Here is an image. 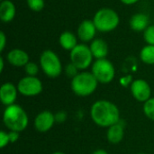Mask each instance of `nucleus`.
I'll list each match as a JSON object with an SVG mask.
<instances>
[{
	"label": "nucleus",
	"mask_w": 154,
	"mask_h": 154,
	"mask_svg": "<svg viewBox=\"0 0 154 154\" xmlns=\"http://www.w3.org/2000/svg\"><path fill=\"white\" fill-rule=\"evenodd\" d=\"M3 122L5 127L14 132H23L28 125V116L26 112L18 105L6 106L3 114Z\"/></svg>",
	"instance_id": "f03ea898"
},
{
	"label": "nucleus",
	"mask_w": 154,
	"mask_h": 154,
	"mask_svg": "<svg viewBox=\"0 0 154 154\" xmlns=\"http://www.w3.org/2000/svg\"><path fill=\"white\" fill-rule=\"evenodd\" d=\"M98 81L92 72L82 71L71 79V89L79 97H88L95 92Z\"/></svg>",
	"instance_id": "7ed1b4c3"
},
{
	"label": "nucleus",
	"mask_w": 154,
	"mask_h": 154,
	"mask_svg": "<svg viewBox=\"0 0 154 154\" xmlns=\"http://www.w3.org/2000/svg\"><path fill=\"white\" fill-rule=\"evenodd\" d=\"M66 117H67V116H66V114H65L64 112H59V113H57V114L55 115V120H56V122H58V123H62V122H64V121L66 120Z\"/></svg>",
	"instance_id": "bb28decb"
},
{
	"label": "nucleus",
	"mask_w": 154,
	"mask_h": 154,
	"mask_svg": "<svg viewBox=\"0 0 154 154\" xmlns=\"http://www.w3.org/2000/svg\"><path fill=\"white\" fill-rule=\"evenodd\" d=\"M131 80H132V77H131V76L123 78V79H121V84H122L123 86H125V87H127L130 83H132Z\"/></svg>",
	"instance_id": "c85d7f7f"
},
{
	"label": "nucleus",
	"mask_w": 154,
	"mask_h": 154,
	"mask_svg": "<svg viewBox=\"0 0 154 154\" xmlns=\"http://www.w3.org/2000/svg\"><path fill=\"white\" fill-rule=\"evenodd\" d=\"M92 154H108V153H107V152H106V151L100 149V150H97V151H95V152H94Z\"/></svg>",
	"instance_id": "7c9ffc66"
},
{
	"label": "nucleus",
	"mask_w": 154,
	"mask_h": 154,
	"mask_svg": "<svg viewBox=\"0 0 154 154\" xmlns=\"http://www.w3.org/2000/svg\"><path fill=\"white\" fill-rule=\"evenodd\" d=\"M93 22L97 31L109 32L118 26L120 19L115 10L111 8H101L95 14Z\"/></svg>",
	"instance_id": "20e7f679"
},
{
	"label": "nucleus",
	"mask_w": 154,
	"mask_h": 154,
	"mask_svg": "<svg viewBox=\"0 0 154 154\" xmlns=\"http://www.w3.org/2000/svg\"><path fill=\"white\" fill-rule=\"evenodd\" d=\"M40 66L44 74L51 79L58 78L62 72V65L59 56L51 50H46L40 56Z\"/></svg>",
	"instance_id": "39448f33"
},
{
	"label": "nucleus",
	"mask_w": 154,
	"mask_h": 154,
	"mask_svg": "<svg viewBox=\"0 0 154 154\" xmlns=\"http://www.w3.org/2000/svg\"><path fill=\"white\" fill-rule=\"evenodd\" d=\"M143 112L149 119L154 121V97H151L149 100L144 102Z\"/></svg>",
	"instance_id": "aec40b11"
},
{
	"label": "nucleus",
	"mask_w": 154,
	"mask_h": 154,
	"mask_svg": "<svg viewBox=\"0 0 154 154\" xmlns=\"http://www.w3.org/2000/svg\"><path fill=\"white\" fill-rule=\"evenodd\" d=\"M90 116L97 125L104 128H108L120 121L118 107L108 100L95 102L90 109Z\"/></svg>",
	"instance_id": "f257e3e1"
},
{
	"label": "nucleus",
	"mask_w": 154,
	"mask_h": 154,
	"mask_svg": "<svg viewBox=\"0 0 154 154\" xmlns=\"http://www.w3.org/2000/svg\"><path fill=\"white\" fill-rule=\"evenodd\" d=\"M131 92L133 97L139 102H146L151 98L152 89L144 79H135L131 83Z\"/></svg>",
	"instance_id": "1a4fd4ad"
},
{
	"label": "nucleus",
	"mask_w": 154,
	"mask_h": 154,
	"mask_svg": "<svg viewBox=\"0 0 154 154\" xmlns=\"http://www.w3.org/2000/svg\"><path fill=\"white\" fill-rule=\"evenodd\" d=\"M16 8L11 0H2L0 4V19L4 23L13 21L15 16Z\"/></svg>",
	"instance_id": "2eb2a0df"
},
{
	"label": "nucleus",
	"mask_w": 154,
	"mask_h": 154,
	"mask_svg": "<svg viewBox=\"0 0 154 154\" xmlns=\"http://www.w3.org/2000/svg\"><path fill=\"white\" fill-rule=\"evenodd\" d=\"M70 62H72L79 70L88 68L93 61V54L89 46L79 43L69 53Z\"/></svg>",
	"instance_id": "0eeeda50"
},
{
	"label": "nucleus",
	"mask_w": 154,
	"mask_h": 154,
	"mask_svg": "<svg viewBox=\"0 0 154 154\" xmlns=\"http://www.w3.org/2000/svg\"><path fill=\"white\" fill-rule=\"evenodd\" d=\"M52 154H65V153H63V152H53Z\"/></svg>",
	"instance_id": "473e14b6"
},
{
	"label": "nucleus",
	"mask_w": 154,
	"mask_h": 154,
	"mask_svg": "<svg viewBox=\"0 0 154 154\" xmlns=\"http://www.w3.org/2000/svg\"><path fill=\"white\" fill-rule=\"evenodd\" d=\"M149 16L143 13L134 14L130 19V26L135 32H144L149 26Z\"/></svg>",
	"instance_id": "dca6fc26"
},
{
	"label": "nucleus",
	"mask_w": 154,
	"mask_h": 154,
	"mask_svg": "<svg viewBox=\"0 0 154 154\" xmlns=\"http://www.w3.org/2000/svg\"><path fill=\"white\" fill-rule=\"evenodd\" d=\"M140 59L141 60L147 64V65H153L154 64V45L147 44L144 46L140 52Z\"/></svg>",
	"instance_id": "6ab92c4d"
},
{
	"label": "nucleus",
	"mask_w": 154,
	"mask_h": 154,
	"mask_svg": "<svg viewBox=\"0 0 154 154\" xmlns=\"http://www.w3.org/2000/svg\"><path fill=\"white\" fill-rule=\"evenodd\" d=\"M8 134H9L10 143H15V142L19 139V133H18V132L10 131V132L8 133Z\"/></svg>",
	"instance_id": "cd10ccee"
},
{
	"label": "nucleus",
	"mask_w": 154,
	"mask_h": 154,
	"mask_svg": "<svg viewBox=\"0 0 154 154\" xmlns=\"http://www.w3.org/2000/svg\"><path fill=\"white\" fill-rule=\"evenodd\" d=\"M59 42L62 49L69 51H71L78 45V40L76 35L69 31L63 32L60 34L59 38Z\"/></svg>",
	"instance_id": "a211bd4d"
},
{
	"label": "nucleus",
	"mask_w": 154,
	"mask_h": 154,
	"mask_svg": "<svg viewBox=\"0 0 154 154\" xmlns=\"http://www.w3.org/2000/svg\"><path fill=\"white\" fill-rule=\"evenodd\" d=\"M97 31V30L93 20H84L78 27L77 35L79 39L83 42H92L94 40V37L96 36Z\"/></svg>",
	"instance_id": "9b49d317"
},
{
	"label": "nucleus",
	"mask_w": 154,
	"mask_h": 154,
	"mask_svg": "<svg viewBox=\"0 0 154 154\" xmlns=\"http://www.w3.org/2000/svg\"><path fill=\"white\" fill-rule=\"evenodd\" d=\"M120 1L125 5H134V4L137 3L138 1H140V0H120Z\"/></svg>",
	"instance_id": "c756f323"
},
{
	"label": "nucleus",
	"mask_w": 154,
	"mask_h": 154,
	"mask_svg": "<svg viewBox=\"0 0 154 154\" xmlns=\"http://www.w3.org/2000/svg\"><path fill=\"white\" fill-rule=\"evenodd\" d=\"M17 89L24 97H34L42 91V83L37 77L26 76L19 80Z\"/></svg>",
	"instance_id": "6e6552de"
},
{
	"label": "nucleus",
	"mask_w": 154,
	"mask_h": 154,
	"mask_svg": "<svg viewBox=\"0 0 154 154\" xmlns=\"http://www.w3.org/2000/svg\"><path fill=\"white\" fill-rule=\"evenodd\" d=\"M93 75L101 84H108L110 83L116 75V69L113 63L107 59H100L97 60L92 64V71Z\"/></svg>",
	"instance_id": "423d86ee"
},
{
	"label": "nucleus",
	"mask_w": 154,
	"mask_h": 154,
	"mask_svg": "<svg viewBox=\"0 0 154 154\" xmlns=\"http://www.w3.org/2000/svg\"><path fill=\"white\" fill-rule=\"evenodd\" d=\"M138 154H146V153H138Z\"/></svg>",
	"instance_id": "72a5a7b5"
},
{
	"label": "nucleus",
	"mask_w": 154,
	"mask_h": 154,
	"mask_svg": "<svg viewBox=\"0 0 154 154\" xmlns=\"http://www.w3.org/2000/svg\"><path fill=\"white\" fill-rule=\"evenodd\" d=\"M4 69V59L3 57L0 58V72H3Z\"/></svg>",
	"instance_id": "2f4dec72"
},
{
	"label": "nucleus",
	"mask_w": 154,
	"mask_h": 154,
	"mask_svg": "<svg viewBox=\"0 0 154 154\" xmlns=\"http://www.w3.org/2000/svg\"><path fill=\"white\" fill-rule=\"evenodd\" d=\"M124 135H125V127L120 121L117 124L108 127L106 133V138L109 143L114 144L119 143L123 140Z\"/></svg>",
	"instance_id": "f3484780"
},
{
	"label": "nucleus",
	"mask_w": 154,
	"mask_h": 154,
	"mask_svg": "<svg viewBox=\"0 0 154 154\" xmlns=\"http://www.w3.org/2000/svg\"><path fill=\"white\" fill-rule=\"evenodd\" d=\"M79 69L72 62L69 63V64L66 66V68H65V72H66L67 76H68L69 78H71V79L75 78V77L79 73Z\"/></svg>",
	"instance_id": "b1692460"
},
{
	"label": "nucleus",
	"mask_w": 154,
	"mask_h": 154,
	"mask_svg": "<svg viewBox=\"0 0 154 154\" xmlns=\"http://www.w3.org/2000/svg\"><path fill=\"white\" fill-rule=\"evenodd\" d=\"M90 51L97 60L106 59L108 54V45L103 39H94L90 43Z\"/></svg>",
	"instance_id": "4468645a"
},
{
	"label": "nucleus",
	"mask_w": 154,
	"mask_h": 154,
	"mask_svg": "<svg viewBox=\"0 0 154 154\" xmlns=\"http://www.w3.org/2000/svg\"><path fill=\"white\" fill-rule=\"evenodd\" d=\"M56 122L55 115L50 111H42L37 115L34 119V127L40 133H46L51 130Z\"/></svg>",
	"instance_id": "9d476101"
},
{
	"label": "nucleus",
	"mask_w": 154,
	"mask_h": 154,
	"mask_svg": "<svg viewBox=\"0 0 154 154\" xmlns=\"http://www.w3.org/2000/svg\"><path fill=\"white\" fill-rule=\"evenodd\" d=\"M143 39L149 45H154V25H149L143 32Z\"/></svg>",
	"instance_id": "4be33fe9"
},
{
	"label": "nucleus",
	"mask_w": 154,
	"mask_h": 154,
	"mask_svg": "<svg viewBox=\"0 0 154 154\" xmlns=\"http://www.w3.org/2000/svg\"><path fill=\"white\" fill-rule=\"evenodd\" d=\"M7 61L14 67H24L29 62V55L21 49L11 50L6 56Z\"/></svg>",
	"instance_id": "ddd939ff"
},
{
	"label": "nucleus",
	"mask_w": 154,
	"mask_h": 154,
	"mask_svg": "<svg viewBox=\"0 0 154 154\" xmlns=\"http://www.w3.org/2000/svg\"><path fill=\"white\" fill-rule=\"evenodd\" d=\"M29 8L34 12H40L44 7V0H26Z\"/></svg>",
	"instance_id": "412c9836"
},
{
	"label": "nucleus",
	"mask_w": 154,
	"mask_h": 154,
	"mask_svg": "<svg viewBox=\"0 0 154 154\" xmlns=\"http://www.w3.org/2000/svg\"><path fill=\"white\" fill-rule=\"evenodd\" d=\"M17 87H15L13 83H4L0 88V100L2 104L5 106L14 105L17 97Z\"/></svg>",
	"instance_id": "f8f14e48"
},
{
	"label": "nucleus",
	"mask_w": 154,
	"mask_h": 154,
	"mask_svg": "<svg viewBox=\"0 0 154 154\" xmlns=\"http://www.w3.org/2000/svg\"><path fill=\"white\" fill-rule=\"evenodd\" d=\"M8 143H10L8 133H6L5 131H1L0 132V147L5 148Z\"/></svg>",
	"instance_id": "393cba45"
},
{
	"label": "nucleus",
	"mask_w": 154,
	"mask_h": 154,
	"mask_svg": "<svg viewBox=\"0 0 154 154\" xmlns=\"http://www.w3.org/2000/svg\"><path fill=\"white\" fill-rule=\"evenodd\" d=\"M24 70L27 76H32V77H36V75L39 72V67L36 63L29 61L25 66H24Z\"/></svg>",
	"instance_id": "5701e85b"
},
{
	"label": "nucleus",
	"mask_w": 154,
	"mask_h": 154,
	"mask_svg": "<svg viewBox=\"0 0 154 154\" xmlns=\"http://www.w3.org/2000/svg\"><path fill=\"white\" fill-rule=\"evenodd\" d=\"M6 45V36L4 32H0V51H3Z\"/></svg>",
	"instance_id": "a878e982"
}]
</instances>
